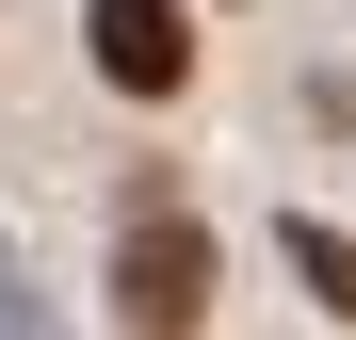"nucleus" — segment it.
<instances>
[{
    "label": "nucleus",
    "instance_id": "nucleus-1",
    "mask_svg": "<svg viewBox=\"0 0 356 340\" xmlns=\"http://www.w3.org/2000/svg\"><path fill=\"white\" fill-rule=\"evenodd\" d=\"M211 227H178L162 195H146V227H130V259H113V308H130V340H195L211 324Z\"/></svg>",
    "mask_w": 356,
    "mask_h": 340
},
{
    "label": "nucleus",
    "instance_id": "nucleus-2",
    "mask_svg": "<svg viewBox=\"0 0 356 340\" xmlns=\"http://www.w3.org/2000/svg\"><path fill=\"white\" fill-rule=\"evenodd\" d=\"M81 33H97V81H113V97H178V81H195L178 0H81Z\"/></svg>",
    "mask_w": 356,
    "mask_h": 340
},
{
    "label": "nucleus",
    "instance_id": "nucleus-3",
    "mask_svg": "<svg viewBox=\"0 0 356 340\" xmlns=\"http://www.w3.org/2000/svg\"><path fill=\"white\" fill-rule=\"evenodd\" d=\"M275 259L308 275V308H340V324H356V243H340L324 211H291V227H275Z\"/></svg>",
    "mask_w": 356,
    "mask_h": 340
}]
</instances>
